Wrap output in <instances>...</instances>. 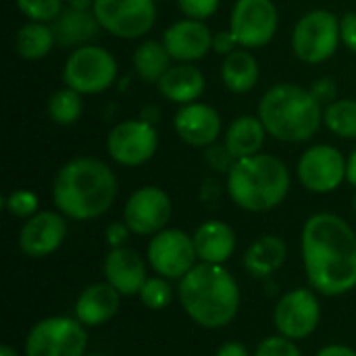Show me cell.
<instances>
[{"label": "cell", "mask_w": 356, "mask_h": 356, "mask_svg": "<svg viewBox=\"0 0 356 356\" xmlns=\"http://www.w3.org/2000/svg\"><path fill=\"white\" fill-rule=\"evenodd\" d=\"M305 273L323 296H344L356 288V232L336 213L311 215L300 234Z\"/></svg>", "instance_id": "obj_1"}, {"label": "cell", "mask_w": 356, "mask_h": 356, "mask_svg": "<svg viewBox=\"0 0 356 356\" xmlns=\"http://www.w3.org/2000/svg\"><path fill=\"white\" fill-rule=\"evenodd\" d=\"M119 181L113 167L96 156L67 161L52 179L56 211L73 221H94L117 200Z\"/></svg>", "instance_id": "obj_2"}, {"label": "cell", "mask_w": 356, "mask_h": 356, "mask_svg": "<svg viewBox=\"0 0 356 356\" xmlns=\"http://www.w3.org/2000/svg\"><path fill=\"white\" fill-rule=\"evenodd\" d=\"M179 302L186 315L204 330L229 325L240 311V286L225 265L198 263L179 280Z\"/></svg>", "instance_id": "obj_3"}, {"label": "cell", "mask_w": 356, "mask_h": 356, "mask_svg": "<svg viewBox=\"0 0 356 356\" xmlns=\"http://www.w3.org/2000/svg\"><path fill=\"white\" fill-rule=\"evenodd\" d=\"M292 186L288 165L275 154H252L238 159L225 175L229 200L246 213H269L277 209Z\"/></svg>", "instance_id": "obj_4"}, {"label": "cell", "mask_w": 356, "mask_h": 356, "mask_svg": "<svg viewBox=\"0 0 356 356\" xmlns=\"http://www.w3.org/2000/svg\"><path fill=\"white\" fill-rule=\"evenodd\" d=\"M267 134L286 144L309 142L323 125V106L298 83L271 86L257 108Z\"/></svg>", "instance_id": "obj_5"}, {"label": "cell", "mask_w": 356, "mask_h": 356, "mask_svg": "<svg viewBox=\"0 0 356 356\" xmlns=\"http://www.w3.org/2000/svg\"><path fill=\"white\" fill-rule=\"evenodd\" d=\"M119 75L117 58L111 50L98 44L73 48L63 65V83L81 96L106 92Z\"/></svg>", "instance_id": "obj_6"}, {"label": "cell", "mask_w": 356, "mask_h": 356, "mask_svg": "<svg viewBox=\"0 0 356 356\" xmlns=\"http://www.w3.org/2000/svg\"><path fill=\"white\" fill-rule=\"evenodd\" d=\"M290 44L294 56L307 65H321L330 60L342 44L340 17L327 8H313L305 13L292 29Z\"/></svg>", "instance_id": "obj_7"}, {"label": "cell", "mask_w": 356, "mask_h": 356, "mask_svg": "<svg viewBox=\"0 0 356 356\" xmlns=\"http://www.w3.org/2000/svg\"><path fill=\"white\" fill-rule=\"evenodd\" d=\"M25 356H86L88 332L73 317H46L25 336Z\"/></svg>", "instance_id": "obj_8"}, {"label": "cell", "mask_w": 356, "mask_h": 356, "mask_svg": "<svg viewBox=\"0 0 356 356\" xmlns=\"http://www.w3.org/2000/svg\"><path fill=\"white\" fill-rule=\"evenodd\" d=\"M92 10L102 31L119 40H140L156 23V0H96Z\"/></svg>", "instance_id": "obj_9"}, {"label": "cell", "mask_w": 356, "mask_h": 356, "mask_svg": "<svg viewBox=\"0 0 356 356\" xmlns=\"http://www.w3.org/2000/svg\"><path fill=\"white\" fill-rule=\"evenodd\" d=\"M159 150V131L144 119H125L111 127L106 152L121 167H142Z\"/></svg>", "instance_id": "obj_10"}, {"label": "cell", "mask_w": 356, "mask_h": 356, "mask_svg": "<svg viewBox=\"0 0 356 356\" xmlns=\"http://www.w3.org/2000/svg\"><path fill=\"white\" fill-rule=\"evenodd\" d=\"M280 27V13L273 0H236L229 15V29L240 48L267 46Z\"/></svg>", "instance_id": "obj_11"}, {"label": "cell", "mask_w": 356, "mask_h": 356, "mask_svg": "<svg viewBox=\"0 0 356 356\" xmlns=\"http://www.w3.org/2000/svg\"><path fill=\"white\" fill-rule=\"evenodd\" d=\"M146 259L152 271L165 280H181L198 265L192 236L175 227H167L150 238Z\"/></svg>", "instance_id": "obj_12"}, {"label": "cell", "mask_w": 356, "mask_h": 356, "mask_svg": "<svg viewBox=\"0 0 356 356\" xmlns=\"http://www.w3.org/2000/svg\"><path fill=\"white\" fill-rule=\"evenodd\" d=\"M298 181L313 194H330L346 181V156L330 144L309 146L296 165Z\"/></svg>", "instance_id": "obj_13"}, {"label": "cell", "mask_w": 356, "mask_h": 356, "mask_svg": "<svg viewBox=\"0 0 356 356\" xmlns=\"http://www.w3.org/2000/svg\"><path fill=\"white\" fill-rule=\"evenodd\" d=\"M321 321V305L311 288H294L286 292L273 311V323L280 336L294 342L315 334Z\"/></svg>", "instance_id": "obj_14"}, {"label": "cell", "mask_w": 356, "mask_h": 356, "mask_svg": "<svg viewBox=\"0 0 356 356\" xmlns=\"http://www.w3.org/2000/svg\"><path fill=\"white\" fill-rule=\"evenodd\" d=\"M171 215L173 202L159 186L138 188L123 207V221L136 236H154L167 229Z\"/></svg>", "instance_id": "obj_15"}, {"label": "cell", "mask_w": 356, "mask_h": 356, "mask_svg": "<svg viewBox=\"0 0 356 356\" xmlns=\"http://www.w3.org/2000/svg\"><path fill=\"white\" fill-rule=\"evenodd\" d=\"M67 238V217L60 211H38L25 219L19 232V248L29 259H44L56 252Z\"/></svg>", "instance_id": "obj_16"}, {"label": "cell", "mask_w": 356, "mask_h": 356, "mask_svg": "<svg viewBox=\"0 0 356 356\" xmlns=\"http://www.w3.org/2000/svg\"><path fill=\"white\" fill-rule=\"evenodd\" d=\"M173 129L184 144L192 148H207L219 142V136L223 134V119L215 106L196 100L177 108Z\"/></svg>", "instance_id": "obj_17"}, {"label": "cell", "mask_w": 356, "mask_h": 356, "mask_svg": "<svg viewBox=\"0 0 356 356\" xmlns=\"http://www.w3.org/2000/svg\"><path fill=\"white\" fill-rule=\"evenodd\" d=\"M161 40L173 63H196L213 50V31L198 19L184 17L171 23Z\"/></svg>", "instance_id": "obj_18"}, {"label": "cell", "mask_w": 356, "mask_h": 356, "mask_svg": "<svg viewBox=\"0 0 356 356\" xmlns=\"http://www.w3.org/2000/svg\"><path fill=\"white\" fill-rule=\"evenodd\" d=\"M106 282L121 294L134 296L140 294L142 286L148 280V259L129 246L111 248L102 265Z\"/></svg>", "instance_id": "obj_19"}, {"label": "cell", "mask_w": 356, "mask_h": 356, "mask_svg": "<svg viewBox=\"0 0 356 356\" xmlns=\"http://www.w3.org/2000/svg\"><path fill=\"white\" fill-rule=\"evenodd\" d=\"M121 307V294L108 284L98 282L81 290L75 300V319L86 327H100L108 323Z\"/></svg>", "instance_id": "obj_20"}, {"label": "cell", "mask_w": 356, "mask_h": 356, "mask_svg": "<svg viewBox=\"0 0 356 356\" xmlns=\"http://www.w3.org/2000/svg\"><path fill=\"white\" fill-rule=\"evenodd\" d=\"M159 94L179 106L196 102L207 90V77L196 63H173L156 83Z\"/></svg>", "instance_id": "obj_21"}, {"label": "cell", "mask_w": 356, "mask_h": 356, "mask_svg": "<svg viewBox=\"0 0 356 356\" xmlns=\"http://www.w3.org/2000/svg\"><path fill=\"white\" fill-rule=\"evenodd\" d=\"M192 240L200 263L225 265L236 252V232L229 223L219 219L200 223L192 234Z\"/></svg>", "instance_id": "obj_22"}, {"label": "cell", "mask_w": 356, "mask_h": 356, "mask_svg": "<svg viewBox=\"0 0 356 356\" xmlns=\"http://www.w3.org/2000/svg\"><path fill=\"white\" fill-rule=\"evenodd\" d=\"M100 23L92 8H73L65 6V10L52 21V31L58 46L67 48H79L86 44H92V40L100 31Z\"/></svg>", "instance_id": "obj_23"}, {"label": "cell", "mask_w": 356, "mask_h": 356, "mask_svg": "<svg viewBox=\"0 0 356 356\" xmlns=\"http://www.w3.org/2000/svg\"><path fill=\"white\" fill-rule=\"evenodd\" d=\"M267 129L259 115H240L223 131V144L234 154V159H246L259 154L267 140Z\"/></svg>", "instance_id": "obj_24"}, {"label": "cell", "mask_w": 356, "mask_h": 356, "mask_svg": "<svg viewBox=\"0 0 356 356\" xmlns=\"http://www.w3.org/2000/svg\"><path fill=\"white\" fill-rule=\"evenodd\" d=\"M288 259V246L286 242L280 238V236H273V234H267V236H261L257 238L248 250L244 252V269L263 280V277H269L273 275L275 271H280L284 267Z\"/></svg>", "instance_id": "obj_25"}, {"label": "cell", "mask_w": 356, "mask_h": 356, "mask_svg": "<svg viewBox=\"0 0 356 356\" xmlns=\"http://www.w3.org/2000/svg\"><path fill=\"white\" fill-rule=\"evenodd\" d=\"M259 60L248 48H236L232 54L223 56L221 81L232 94H248L259 83Z\"/></svg>", "instance_id": "obj_26"}, {"label": "cell", "mask_w": 356, "mask_h": 356, "mask_svg": "<svg viewBox=\"0 0 356 356\" xmlns=\"http://www.w3.org/2000/svg\"><path fill=\"white\" fill-rule=\"evenodd\" d=\"M136 75L146 83H159V79L173 65L163 40H142L131 56Z\"/></svg>", "instance_id": "obj_27"}, {"label": "cell", "mask_w": 356, "mask_h": 356, "mask_svg": "<svg viewBox=\"0 0 356 356\" xmlns=\"http://www.w3.org/2000/svg\"><path fill=\"white\" fill-rule=\"evenodd\" d=\"M56 44L52 23H40V21H27L19 27L15 38L17 54L25 60H40L50 54L52 46Z\"/></svg>", "instance_id": "obj_28"}, {"label": "cell", "mask_w": 356, "mask_h": 356, "mask_svg": "<svg viewBox=\"0 0 356 356\" xmlns=\"http://www.w3.org/2000/svg\"><path fill=\"white\" fill-rule=\"evenodd\" d=\"M323 125L342 140H356L355 98H338L323 106Z\"/></svg>", "instance_id": "obj_29"}, {"label": "cell", "mask_w": 356, "mask_h": 356, "mask_svg": "<svg viewBox=\"0 0 356 356\" xmlns=\"http://www.w3.org/2000/svg\"><path fill=\"white\" fill-rule=\"evenodd\" d=\"M46 113L56 125H73L83 115V96L65 86L48 98Z\"/></svg>", "instance_id": "obj_30"}, {"label": "cell", "mask_w": 356, "mask_h": 356, "mask_svg": "<svg viewBox=\"0 0 356 356\" xmlns=\"http://www.w3.org/2000/svg\"><path fill=\"white\" fill-rule=\"evenodd\" d=\"M19 13L27 21L52 23L65 10V0H15Z\"/></svg>", "instance_id": "obj_31"}, {"label": "cell", "mask_w": 356, "mask_h": 356, "mask_svg": "<svg viewBox=\"0 0 356 356\" xmlns=\"http://www.w3.org/2000/svg\"><path fill=\"white\" fill-rule=\"evenodd\" d=\"M138 296H140V300H142V305L146 309L161 311V309H165V307L171 305L173 290L169 286V280H165V277L159 275V277H148Z\"/></svg>", "instance_id": "obj_32"}, {"label": "cell", "mask_w": 356, "mask_h": 356, "mask_svg": "<svg viewBox=\"0 0 356 356\" xmlns=\"http://www.w3.org/2000/svg\"><path fill=\"white\" fill-rule=\"evenodd\" d=\"M4 209L8 215L17 217V219H29L38 213L40 209V198L35 192L31 190H25V188H19V190H13L4 196L2 200Z\"/></svg>", "instance_id": "obj_33"}, {"label": "cell", "mask_w": 356, "mask_h": 356, "mask_svg": "<svg viewBox=\"0 0 356 356\" xmlns=\"http://www.w3.org/2000/svg\"><path fill=\"white\" fill-rule=\"evenodd\" d=\"M254 356H302V350L298 348V344L290 338H284V336H269L265 338L257 350Z\"/></svg>", "instance_id": "obj_34"}, {"label": "cell", "mask_w": 356, "mask_h": 356, "mask_svg": "<svg viewBox=\"0 0 356 356\" xmlns=\"http://www.w3.org/2000/svg\"><path fill=\"white\" fill-rule=\"evenodd\" d=\"M204 161H207V165H209L211 171L221 173V175H227L229 169L236 163L234 154L227 150V146L223 142H215V144L207 146L204 148Z\"/></svg>", "instance_id": "obj_35"}, {"label": "cell", "mask_w": 356, "mask_h": 356, "mask_svg": "<svg viewBox=\"0 0 356 356\" xmlns=\"http://www.w3.org/2000/svg\"><path fill=\"white\" fill-rule=\"evenodd\" d=\"M175 2H177V8L181 10L184 17L198 19V21L213 17L221 4V0H175Z\"/></svg>", "instance_id": "obj_36"}, {"label": "cell", "mask_w": 356, "mask_h": 356, "mask_svg": "<svg viewBox=\"0 0 356 356\" xmlns=\"http://www.w3.org/2000/svg\"><path fill=\"white\" fill-rule=\"evenodd\" d=\"M309 90L321 106H327L338 100V83L334 77H319L309 86Z\"/></svg>", "instance_id": "obj_37"}, {"label": "cell", "mask_w": 356, "mask_h": 356, "mask_svg": "<svg viewBox=\"0 0 356 356\" xmlns=\"http://www.w3.org/2000/svg\"><path fill=\"white\" fill-rule=\"evenodd\" d=\"M129 236H131V229L127 227L125 221H113V223H108L106 229H104V238H106V244H108L111 248H121V246H125L127 240H129Z\"/></svg>", "instance_id": "obj_38"}, {"label": "cell", "mask_w": 356, "mask_h": 356, "mask_svg": "<svg viewBox=\"0 0 356 356\" xmlns=\"http://www.w3.org/2000/svg\"><path fill=\"white\" fill-rule=\"evenodd\" d=\"M340 38L342 44L356 54V10H348L340 17Z\"/></svg>", "instance_id": "obj_39"}, {"label": "cell", "mask_w": 356, "mask_h": 356, "mask_svg": "<svg viewBox=\"0 0 356 356\" xmlns=\"http://www.w3.org/2000/svg\"><path fill=\"white\" fill-rule=\"evenodd\" d=\"M236 48H240V46H238V40H236L232 29H219L217 33H213V52L227 56Z\"/></svg>", "instance_id": "obj_40"}, {"label": "cell", "mask_w": 356, "mask_h": 356, "mask_svg": "<svg viewBox=\"0 0 356 356\" xmlns=\"http://www.w3.org/2000/svg\"><path fill=\"white\" fill-rule=\"evenodd\" d=\"M215 356H250L248 348L240 342H225L223 346H219Z\"/></svg>", "instance_id": "obj_41"}, {"label": "cell", "mask_w": 356, "mask_h": 356, "mask_svg": "<svg viewBox=\"0 0 356 356\" xmlns=\"http://www.w3.org/2000/svg\"><path fill=\"white\" fill-rule=\"evenodd\" d=\"M315 356H356V350L344 344H330V346H323Z\"/></svg>", "instance_id": "obj_42"}, {"label": "cell", "mask_w": 356, "mask_h": 356, "mask_svg": "<svg viewBox=\"0 0 356 356\" xmlns=\"http://www.w3.org/2000/svg\"><path fill=\"white\" fill-rule=\"evenodd\" d=\"M346 181L356 188V148L346 156Z\"/></svg>", "instance_id": "obj_43"}, {"label": "cell", "mask_w": 356, "mask_h": 356, "mask_svg": "<svg viewBox=\"0 0 356 356\" xmlns=\"http://www.w3.org/2000/svg\"><path fill=\"white\" fill-rule=\"evenodd\" d=\"M159 117H161V111H159V106H154V104L144 106L142 113H140V119H144V121H148V123H152V125H156Z\"/></svg>", "instance_id": "obj_44"}, {"label": "cell", "mask_w": 356, "mask_h": 356, "mask_svg": "<svg viewBox=\"0 0 356 356\" xmlns=\"http://www.w3.org/2000/svg\"><path fill=\"white\" fill-rule=\"evenodd\" d=\"M96 0H65L67 6H73V8H92Z\"/></svg>", "instance_id": "obj_45"}, {"label": "cell", "mask_w": 356, "mask_h": 356, "mask_svg": "<svg viewBox=\"0 0 356 356\" xmlns=\"http://www.w3.org/2000/svg\"><path fill=\"white\" fill-rule=\"evenodd\" d=\"M0 356H19V355H17V350H15L10 344H2V346H0Z\"/></svg>", "instance_id": "obj_46"}, {"label": "cell", "mask_w": 356, "mask_h": 356, "mask_svg": "<svg viewBox=\"0 0 356 356\" xmlns=\"http://www.w3.org/2000/svg\"><path fill=\"white\" fill-rule=\"evenodd\" d=\"M353 209H355V213H356V194H355V198H353Z\"/></svg>", "instance_id": "obj_47"}, {"label": "cell", "mask_w": 356, "mask_h": 356, "mask_svg": "<svg viewBox=\"0 0 356 356\" xmlns=\"http://www.w3.org/2000/svg\"><path fill=\"white\" fill-rule=\"evenodd\" d=\"M86 356H104V355H86Z\"/></svg>", "instance_id": "obj_48"}, {"label": "cell", "mask_w": 356, "mask_h": 356, "mask_svg": "<svg viewBox=\"0 0 356 356\" xmlns=\"http://www.w3.org/2000/svg\"><path fill=\"white\" fill-rule=\"evenodd\" d=\"M156 2H163V0H156Z\"/></svg>", "instance_id": "obj_49"}]
</instances>
